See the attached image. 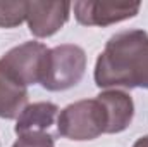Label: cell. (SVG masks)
<instances>
[{"label":"cell","instance_id":"cell-11","mask_svg":"<svg viewBox=\"0 0 148 147\" xmlns=\"http://www.w3.org/2000/svg\"><path fill=\"white\" fill-rule=\"evenodd\" d=\"M12 147H55V144L48 133H26L19 135Z\"/></svg>","mask_w":148,"mask_h":147},{"label":"cell","instance_id":"cell-2","mask_svg":"<svg viewBox=\"0 0 148 147\" xmlns=\"http://www.w3.org/2000/svg\"><path fill=\"white\" fill-rule=\"evenodd\" d=\"M57 130L69 140H93L107 132L105 109L97 97L69 104L59 112Z\"/></svg>","mask_w":148,"mask_h":147},{"label":"cell","instance_id":"cell-12","mask_svg":"<svg viewBox=\"0 0 148 147\" xmlns=\"http://www.w3.org/2000/svg\"><path fill=\"white\" fill-rule=\"evenodd\" d=\"M133 147H148V135L140 137V139L134 142V146H133Z\"/></svg>","mask_w":148,"mask_h":147},{"label":"cell","instance_id":"cell-4","mask_svg":"<svg viewBox=\"0 0 148 147\" xmlns=\"http://www.w3.org/2000/svg\"><path fill=\"white\" fill-rule=\"evenodd\" d=\"M50 49L40 42H26L5 52L0 66L24 87L41 83Z\"/></svg>","mask_w":148,"mask_h":147},{"label":"cell","instance_id":"cell-9","mask_svg":"<svg viewBox=\"0 0 148 147\" xmlns=\"http://www.w3.org/2000/svg\"><path fill=\"white\" fill-rule=\"evenodd\" d=\"M28 106V87L14 80L0 66V118L14 119Z\"/></svg>","mask_w":148,"mask_h":147},{"label":"cell","instance_id":"cell-1","mask_svg":"<svg viewBox=\"0 0 148 147\" xmlns=\"http://www.w3.org/2000/svg\"><path fill=\"white\" fill-rule=\"evenodd\" d=\"M93 76L100 88H148V33L126 30L110 37Z\"/></svg>","mask_w":148,"mask_h":147},{"label":"cell","instance_id":"cell-6","mask_svg":"<svg viewBox=\"0 0 148 147\" xmlns=\"http://www.w3.org/2000/svg\"><path fill=\"white\" fill-rule=\"evenodd\" d=\"M71 9H73L71 2H47V0L28 2L26 21L29 31L36 38L55 35L67 23Z\"/></svg>","mask_w":148,"mask_h":147},{"label":"cell","instance_id":"cell-8","mask_svg":"<svg viewBox=\"0 0 148 147\" xmlns=\"http://www.w3.org/2000/svg\"><path fill=\"white\" fill-rule=\"evenodd\" d=\"M59 107L52 102H35L26 106L24 111L19 114L16 123V133L26 135V133H47L55 119L59 118Z\"/></svg>","mask_w":148,"mask_h":147},{"label":"cell","instance_id":"cell-5","mask_svg":"<svg viewBox=\"0 0 148 147\" xmlns=\"http://www.w3.org/2000/svg\"><path fill=\"white\" fill-rule=\"evenodd\" d=\"M140 2H93L77 0L73 3L74 16L83 26H110L134 17L140 12Z\"/></svg>","mask_w":148,"mask_h":147},{"label":"cell","instance_id":"cell-10","mask_svg":"<svg viewBox=\"0 0 148 147\" xmlns=\"http://www.w3.org/2000/svg\"><path fill=\"white\" fill-rule=\"evenodd\" d=\"M28 2H0V28H16L26 21Z\"/></svg>","mask_w":148,"mask_h":147},{"label":"cell","instance_id":"cell-7","mask_svg":"<svg viewBox=\"0 0 148 147\" xmlns=\"http://www.w3.org/2000/svg\"><path fill=\"white\" fill-rule=\"evenodd\" d=\"M97 99L103 106L107 116L105 133H121L131 125L134 116V104L129 94L122 90H105L98 94Z\"/></svg>","mask_w":148,"mask_h":147},{"label":"cell","instance_id":"cell-3","mask_svg":"<svg viewBox=\"0 0 148 147\" xmlns=\"http://www.w3.org/2000/svg\"><path fill=\"white\" fill-rule=\"evenodd\" d=\"M86 69V54L79 45H59L50 49L47 68L41 80L43 88L62 92L77 85Z\"/></svg>","mask_w":148,"mask_h":147}]
</instances>
